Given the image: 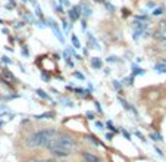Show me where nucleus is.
<instances>
[{"label":"nucleus","instance_id":"nucleus-1","mask_svg":"<svg viewBox=\"0 0 166 162\" xmlns=\"http://www.w3.org/2000/svg\"><path fill=\"white\" fill-rule=\"evenodd\" d=\"M46 147L55 156L66 158L76 150V140L69 134H59V136H55L53 139L47 143Z\"/></svg>","mask_w":166,"mask_h":162},{"label":"nucleus","instance_id":"nucleus-2","mask_svg":"<svg viewBox=\"0 0 166 162\" xmlns=\"http://www.w3.org/2000/svg\"><path fill=\"white\" fill-rule=\"evenodd\" d=\"M56 136V130L55 128H46V130H40V131H34L32 134H30L27 137V146L30 147H41V146H47V143Z\"/></svg>","mask_w":166,"mask_h":162},{"label":"nucleus","instance_id":"nucleus-3","mask_svg":"<svg viewBox=\"0 0 166 162\" xmlns=\"http://www.w3.org/2000/svg\"><path fill=\"white\" fill-rule=\"evenodd\" d=\"M0 77H2V80H3L5 83H7V84H10V85L16 84V77H15L6 66L2 68V71H0Z\"/></svg>","mask_w":166,"mask_h":162},{"label":"nucleus","instance_id":"nucleus-4","mask_svg":"<svg viewBox=\"0 0 166 162\" xmlns=\"http://www.w3.org/2000/svg\"><path fill=\"white\" fill-rule=\"evenodd\" d=\"M155 39H157V40H160V41H165L166 40V21H162L160 24H159V27H157V30L155 31Z\"/></svg>","mask_w":166,"mask_h":162},{"label":"nucleus","instance_id":"nucleus-5","mask_svg":"<svg viewBox=\"0 0 166 162\" xmlns=\"http://www.w3.org/2000/svg\"><path fill=\"white\" fill-rule=\"evenodd\" d=\"M80 16H81V6H72L71 10H69V19H71V22L78 21Z\"/></svg>","mask_w":166,"mask_h":162},{"label":"nucleus","instance_id":"nucleus-6","mask_svg":"<svg viewBox=\"0 0 166 162\" xmlns=\"http://www.w3.org/2000/svg\"><path fill=\"white\" fill-rule=\"evenodd\" d=\"M47 24H49L50 27H52V30H53V33L56 34V37H57V39H59V40L63 43V35H62V33H60V30H59V27H57V24L55 22V19H53V18H49Z\"/></svg>","mask_w":166,"mask_h":162},{"label":"nucleus","instance_id":"nucleus-7","mask_svg":"<svg viewBox=\"0 0 166 162\" xmlns=\"http://www.w3.org/2000/svg\"><path fill=\"white\" fill-rule=\"evenodd\" d=\"M81 156H82V161H84V162H101L99 156H96V155H93V153H90V152H82Z\"/></svg>","mask_w":166,"mask_h":162},{"label":"nucleus","instance_id":"nucleus-8","mask_svg":"<svg viewBox=\"0 0 166 162\" xmlns=\"http://www.w3.org/2000/svg\"><path fill=\"white\" fill-rule=\"evenodd\" d=\"M87 39H88V44H90V47H91V49H100V46H99L97 40L93 37V34H91V33H87Z\"/></svg>","mask_w":166,"mask_h":162},{"label":"nucleus","instance_id":"nucleus-9","mask_svg":"<svg viewBox=\"0 0 166 162\" xmlns=\"http://www.w3.org/2000/svg\"><path fill=\"white\" fill-rule=\"evenodd\" d=\"M91 66L94 69H101V66H103V62H101L100 58H93L91 59Z\"/></svg>","mask_w":166,"mask_h":162},{"label":"nucleus","instance_id":"nucleus-10","mask_svg":"<svg viewBox=\"0 0 166 162\" xmlns=\"http://www.w3.org/2000/svg\"><path fill=\"white\" fill-rule=\"evenodd\" d=\"M71 40H72V43H74V47H75V49H80V47H81V44H80V40H78V37H76L75 34H72V35H71Z\"/></svg>","mask_w":166,"mask_h":162},{"label":"nucleus","instance_id":"nucleus-11","mask_svg":"<svg viewBox=\"0 0 166 162\" xmlns=\"http://www.w3.org/2000/svg\"><path fill=\"white\" fill-rule=\"evenodd\" d=\"M38 96H40L41 99H49V94H46V92L44 90H41V89H37V92H35Z\"/></svg>","mask_w":166,"mask_h":162},{"label":"nucleus","instance_id":"nucleus-12","mask_svg":"<svg viewBox=\"0 0 166 162\" xmlns=\"http://www.w3.org/2000/svg\"><path fill=\"white\" fill-rule=\"evenodd\" d=\"M105 6H106V9H109V12H112V14H113V12H115V6L110 3V2H107V0H105Z\"/></svg>","mask_w":166,"mask_h":162},{"label":"nucleus","instance_id":"nucleus-13","mask_svg":"<svg viewBox=\"0 0 166 162\" xmlns=\"http://www.w3.org/2000/svg\"><path fill=\"white\" fill-rule=\"evenodd\" d=\"M150 137H151V139L155 140V142H159V140L162 142V140H163V139H162V136H160V134H157V133H151V134H150Z\"/></svg>","mask_w":166,"mask_h":162},{"label":"nucleus","instance_id":"nucleus-14","mask_svg":"<svg viewBox=\"0 0 166 162\" xmlns=\"http://www.w3.org/2000/svg\"><path fill=\"white\" fill-rule=\"evenodd\" d=\"M132 74H134V75H141V74H144V69L138 68V66H134V69H132Z\"/></svg>","mask_w":166,"mask_h":162},{"label":"nucleus","instance_id":"nucleus-15","mask_svg":"<svg viewBox=\"0 0 166 162\" xmlns=\"http://www.w3.org/2000/svg\"><path fill=\"white\" fill-rule=\"evenodd\" d=\"M155 69H156L157 72H166V66H165L163 64H157V65L155 66Z\"/></svg>","mask_w":166,"mask_h":162},{"label":"nucleus","instance_id":"nucleus-16","mask_svg":"<svg viewBox=\"0 0 166 162\" xmlns=\"http://www.w3.org/2000/svg\"><path fill=\"white\" fill-rule=\"evenodd\" d=\"M163 12H165V9H163V7H157V9L153 10V15H155V16H159V15H162V14H163Z\"/></svg>","mask_w":166,"mask_h":162},{"label":"nucleus","instance_id":"nucleus-17","mask_svg":"<svg viewBox=\"0 0 166 162\" xmlns=\"http://www.w3.org/2000/svg\"><path fill=\"white\" fill-rule=\"evenodd\" d=\"M87 139H88V140H91V143H94L96 146H99V144H100V142L97 140V137H93V136H88Z\"/></svg>","mask_w":166,"mask_h":162},{"label":"nucleus","instance_id":"nucleus-18","mask_svg":"<svg viewBox=\"0 0 166 162\" xmlns=\"http://www.w3.org/2000/svg\"><path fill=\"white\" fill-rule=\"evenodd\" d=\"M106 125H107V128H109V130H110L112 133H116V131H118L116 128L113 127V124H112V121H107V124H106Z\"/></svg>","mask_w":166,"mask_h":162},{"label":"nucleus","instance_id":"nucleus-19","mask_svg":"<svg viewBox=\"0 0 166 162\" xmlns=\"http://www.w3.org/2000/svg\"><path fill=\"white\" fill-rule=\"evenodd\" d=\"M37 119H41V118H53V114H43V115H38L35 117Z\"/></svg>","mask_w":166,"mask_h":162},{"label":"nucleus","instance_id":"nucleus-20","mask_svg":"<svg viewBox=\"0 0 166 162\" xmlns=\"http://www.w3.org/2000/svg\"><path fill=\"white\" fill-rule=\"evenodd\" d=\"M123 81H125V84H128V85H130V84H132V83H134V75H131V77H126Z\"/></svg>","mask_w":166,"mask_h":162},{"label":"nucleus","instance_id":"nucleus-21","mask_svg":"<svg viewBox=\"0 0 166 162\" xmlns=\"http://www.w3.org/2000/svg\"><path fill=\"white\" fill-rule=\"evenodd\" d=\"M41 78H43L46 83H49V81H50V75H47L46 72H43V74H41Z\"/></svg>","mask_w":166,"mask_h":162},{"label":"nucleus","instance_id":"nucleus-22","mask_svg":"<svg viewBox=\"0 0 166 162\" xmlns=\"http://www.w3.org/2000/svg\"><path fill=\"white\" fill-rule=\"evenodd\" d=\"M2 60L5 62V64H12V60H10L7 56H2Z\"/></svg>","mask_w":166,"mask_h":162},{"label":"nucleus","instance_id":"nucleus-23","mask_svg":"<svg viewBox=\"0 0 166 162\" xmlns=\"http://www.w3.org/2000/svg\"><path fill=\"white\" fill-rule=\"evenodd\" d=\"M122 134L125 136V139H128V140H131V136H130V133H128V131H125V130H122Z\"/></svg>","mask_w":166,"mask_h":162},{"label":"nucleus","instance_id":"nucleus-24","mask_svg":"<svg viewBox=\"0 0 166 162\" xmlns=\"http://www.w3.org/2000/svg\"><path fill=\"white\" fill-rule=\"evenodd\" d=\"M74 75H75L76 78H81V80H84V75H82V74H80V72H74Z\"/></svg>","mask_w":166,"mask_h":162},{"label":"nucleus","instance_id":"nucleus-25","mask_svg":"<svg viewBox=\"0 0 166 162\" xmlns=\"http://www.w3.org/2000/svg\"><path fill=\"white\" fill-rule=\"evenodd\" d=\"M113 85H115V89H116V90L121 89V83H118V81H113Z\"/></svg>","mask_w":166,"mask_h":162},{"label":"nucleus","instance_id":"nucleus-26","mask_svg":"<svg viewBox=\"0 0 166 162\" xmlns=\"http://www.w3.org/2000/svg\"><path fill=\"white\" fill-rule=\"evenodd\" d=\"M87 118L88 119H94V114L93 112H87Z\"/></svg>","mask_w":166,"mask_h":162},{"label":"nucleus","instance_id":"nucleus-27","mask_svg":"<svg viewBox=\"0 0 166 162\" xmlns=\"http://www.w3.org/2000/svg\"><path fill=\"white\" fill-rule=\"evenodd\" d=\"M135 134H137V137H140V139H141V140H144V142H146V139H144V136H143L141 133H140V131H135Z\"/></svg>","mask_w":166,"mask_h":162},{"label":"nucleus","instance_id":"nucleus-28","mask_svg":"<svg viewBox=\"0 0 166 162\" xmlns=\"http://www.w3.org/2000/svg\"><path fill=\"white\" fill-rule=\"evenodd\" d=\"M106 139H107V140H112V139H113V134H112V133H107V134H106Z\"/></svg>","mask_w":166,"mask_h":162},{"label":"nucleus","instance_id":"nucleus-29","mask_svg":"<svg viewBox=\"0 0 166 162\" xmlns=\"http://www.w3.org/2000/svg\"><path fill=\"white\" fill-rule=\"evenodd\" d=\"M96 108H97V110L101 114V106H100V103H99V102H96Z\"/></svg>","mask_w":166,"mask_h":162},{"label":"nucleus","instance_id":"nucleus-30","mask_svg":"<svg viewBox=\"0 0 166 162\" xmlns=\"http://www.w3.org/2000/svg\"><path fill=\"white\" fill-rule=\"evenodd\" d=\"M81 27H82V30H85V28H87V22H85V21H82V22H81Z\"/></svg>","mask_w":166,"mask_h":162},{"label":"nucleus","instance_id":"nucleus-31","mask_svg":"<svg viewBox=\"0 0 166 162\" xmlns=\"http://www.w3.org/2000/svg\"><path fill=\"white\" fill-rule=\"evenodd\" d=\"M96 125H97L99 128H103V124H101L100 121H97V122H96Z\"/></svg>","mask_w":166,"mask_h":162},{"label":"nucleus","instance_id":"nucleus-32","mask_svg":"<svg viewBox=\"0 0 166 162\" xmlns=\"http://www.w3.org/2000/svg\"><path fill=\"white\" fill-rule=\"evenodd\" d=\"M156 152H157L160 156H163V153H162V150H160V149H157V147H156Z\"/></svg>","mask_w":166,"mask_h":162},{"label":"nucleus","instance_id":"nucleus-33","mask_svg":"<svg viewBox=\"0 0 166 162\" xmlns=\"http://www.w3.org/2000/svg\"><path fill=\"white\" fill-rule=\"evenodd\" d=\"M30 162H41V161H35V159H34V161H30Z\"/></svg>","mask_w":166,"mask_h":162},{"label":"nucleus","instance_id":"nucleus-34","mask_svg":"<svg viewBox=\"0 0 166 162\" xmlns=\"http://www.w3.org/2000/svg\"><path fill=\"white\" fill-rule=\"evenodd\" d=\"M22 2H25V3H27V2H30V0H22Z\"/></svg>","mask_w":166,"mask_h":162},{"label":"nucleus","instance_id":"nucleus-35","mask_svg":"<svg viewBox=\"0 0 166 162\" xmlns=\"http://www.w3.org/2000/svg\"><path fill=\"white\" fill-rule=\"evenodd\" d=\"M2 125H3V122H2V121H0V127H2Z\"/></svg>","mask_w":166,"mask_h":162},{"label":"nucleus","instance_id":"nucleus-36","mask_svg":"<svg viewBox=\"0 0 166 162\" xmlns=\"http://www.w3.org/2000/svg\"><path fill=\"white\" fill-rule=\"evenodd\" d=\"M94 2H100V0H94Z\"/></svg>","mask_w":166,"mask_h":162}]
</instances>
